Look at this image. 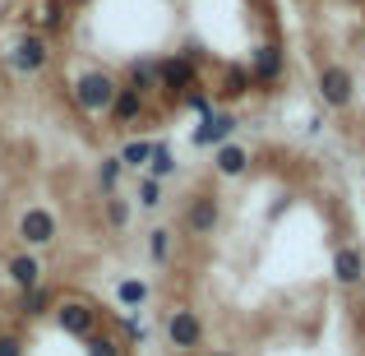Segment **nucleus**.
Returning <instances> with one entry per match:
<instances>
[{
	"mask_svg": "<svg viewBox=\"0 0 365 356\" xmlns=\"http://www.w3.org/2000/svg\"><path fill=\"white\" fill-rule=\"evenodd\" d=\"M333 278L342 287H361L365 283V250L361 245H338L333 250Z\"/></svg>",
	"mask_w": 365,
	"mask_h": 356,
	"instance_id": "obj_13",
	"label": "nucleus"
},
{
	"mask_svg": "<svg viewBox=\"0 0 365 356\" xmlns=\"http://www.w3.org/2000/svg\"><path fill=\"white\" fill-rule=\"evenodd\" d=\"M250 88H255V79H250L245 65H227L222 83H217V93H213V102H236V98H245Z\"/></svg>",
	"mask_w": 365,
	"mask_h": 356,
	"instance_id": "obj_15",
	"label": "nucleus"
},
{
	"mask_svg": "<svg viewBox=\"0 0 365 356\" xmlns=\"http://www.w3.org/2000/svg\"><path fill=\"white\" fill-rule=\"evenodd\" d=\"M148 259L153 264H171V227H153L148 232Z\"/></svg>",
	"mask_w": 365,
	"mask_h": 356,
	"instance_id": "obj_23",
	"label": "nucleus"
},
{
	"mask_svg": "<svg viewBox=\"0 0 365 356\" xmlns=\"http://www.w3.org/2000/svg\"><path fill=\"white\" fill-rule=\"evenodd\" d=\"M167 342L176 352H199V347H204V320H199L190 305H171V315H167Z\"/></svg>",
	"mask_w": 365,
	"mask_h": 356,
	"instance_id": "obj_9",
	"label": "nucleus"
},
{
	"mask_svg": "<svg viewBox=\"0 0 365 356\" xmlns=\"http://www.w3.org/2000/svg\"><path fill=\"white\" fill-rule=\"evenodd\" d=\"M148 296H153V287L143 283V278H120V283H116V301L125 305V310H139V305H148Z\"/></svg>",
	"mask_w": 365,
	"mask_h": 356,
	"instance_id": "obj_18",
	"label": "nucleus"
},
{
	"mask_svg": "<svg viewBox=\"0 0 365 356\" xmlns=\"http://www.w3.org/2000/svg\"><path fill=\"white\" fill-rule=\"evenodd\" d=\"M153 70H158V93H167L171 102H180L195 83H204L199 79V65L190 61V56H162V61H153Z\"/></svg>",
	"mask_w": 365,
	"mask_h": 356,
	"instance_id": "obj_4",
	"label": "nucleus"
},
{
	"mask_svg": "<svg viewBox=\"0 0 365 356\" xmlns=\"http://www.w3.org/2000/svg\"><path fill=\"white\" fill-rule=\"evenodd\" d=\"M51 320H56V329H61L65 338H88V333L102 324V310L88 301V296H56Z\"/></svg>",
	"mask_w": 365,
	"mask_h": 356,
	"instance_id": "obj_2",
	"label": "nucleus"
},
{
	"mask_svg": "<svg viewBox=\"0 0 365 356\" xmlns=\"http://www.w3.org/2000/svg\"><path fill=\"white\" fill-rule=\"evenodd\" d=\"M148 153H153V139H130L116 158H120L125 171H143V167H148Z\"/></svg>",
	"mask_w": 365,
	"mask_h": 356,
	"instance_id": "obj_22",
	"label": "nucleus"
},
{
	"mask_svg": "<svg viewBox=\"0 0 365 356\" xmlns=\"http://www.w3.org/2000/svg\"><path fill=\"white\" fill-rule=\"evenodd\" d=\"M0 356H24V338L19 333H0Z\"/></svg>",
	"mask_w": 365,
	"mask_h": 356,
	"instance_id": "obj_29",
	"label": "nucleus"
},
{
	"mask_svg": "<svg viewBox=\"0 0 365 356\" xmlns=\"http://www.w3.org/2000/svg\"><path fill=\"white\" fill-rule=\"evenodd\" d=\"M120 158H102L98 162V190H102V195H111V190H116L120 185Z\"/></svg>",
	"mask_w": 365,
	"mask_h": 356,
	"instance_id": "obj_26",
	"label": "nucleus"
},
{
	"mask_svg": "<svg viewBox=\"0 0 365 356\" xmlns=\"http://www.w3.org/2000/svg\"><path fill=\"white\" fill-rule=\"evenodd\" d=\"M143 111H148V98L120 83V88H116V102H111V111H107V121H111V130H130Z\"/></svg>",
	"mask_w": 365,
	"mask_h": 356,
	"instance_id": "obj_11",
	"label": "nucleus"
},
{
	"mask_svg": "<svg viewBox=\"0 0 365 356\" xmlns=\"http://www.w3.org/2000/svg\"><path fill=\"white\" fill-rule=\"evenodd\" d=\"M314 93H319V102L329 111H347L351 98H356V74H351L347 65L329 61V65H319V74H314Z\"/></svg>",
	"mask_w": 365,
	"mask_h": 356,
	"instance_id": "obj_3",
	"label": "nucleus"
},
{
	"mask_svg": "<svg viewBox=\"0 0 365 356\" xmlns=\"http://www.w3.org/2000/svg\"><path fill=\"white\" fill-rule=\"evenodd\" d=\"M102 213H107V227H111V232H125V227H130L134 204L120 195V190H111V195H102Z\"/></svg>",
	"mask_w": 365,
	"mask_h": 356,
	"instance_id": "obj_17",
	"label": "nucleus"
},
{
	"mask_svg": "<svg viewBox=\"0 0 365 356\" xmlns=\"http://www.w3.org/2000/svg\"><path fill=\"white\" fill-rule=\"evenodd\" d=\"M51 301H56V292H51L46 283H37V287H19L14 315H19V320H42V315H51Z\"/></svg>",
	"mask_w": 365,
	"mask_h": 356,
	"instance_id": "obj_14",
	"label": "nucleus"
},
{
	"mask_svg": "<svg viewBox=\"0 0 365 356\" xmlns=\"http://www.w3.org/2000/svg\"><path fill=\"white\" fill-rule=\"evenodd\" d=\"M250 79L259 83V88H273V83H282V74H287V51H282V42H259L255 51H250Z\"/></svg>",
	"mask_w": 365,
	"mask_h": 356,
	"instance_id": "obj_8",
	"label": "nucleus"
},
{
	"mask_svg": "<svg viewBox=\"0 0 365 356\" xmlns=\"http://www.w3.org/2000/svg\"><path fill=\"white\" fill-rule=\"evenodd\" d=\"M236 130H241V116H236V111L213 107L208 116H199L195 134H190V143H195V148H217V143H227Z\"/></svg>",
	"mask_w": 365,
	"mask_h": 356,
	"instance_id": "obj_10",
	"label": "nucleus"
},
{
	"mask_svg": "<svg viewBox=\"0 0 365 356\" xmlns=\"http://www.w3.org/2000/svg\"><path fill=\"white\" fill-rule=\"evenodd\" d=\"M14 236L24 240L28 250H42V245H51V240L61 236V218H56L51 208H42V204H28L24 213H19V223H14Z\"/></svg>",
	"mask_w": 365,
	"mask_h": 356,
	"instance_id": "obj_6",
	"label": "nucleus"
},
{
	"mask_svg": "<svg viewBox=\"0 0 365 356\" xmlns=\"http://www.w3.org/2000/svg\"><path fill=\"white\" fill-rule=\"evenodd\" d=\"M116 88H120V79L111 70H83V74H74L70 98H74V107H79V116L107 121L111 102H116Z\"/></svg>",
	"mask_w": 365,
	"mask_h": 356,
	"instance_id": "obj_1",
	"label": "nucleus"
},
{
	"mask_svg": "<svg viewBox=\"0 0 365 356\" xmlns=\"http://www.w3.org/2000/svg\"><path fill=\"white\" fill-rule=\"evenodd\" d=\"M134 176H139V190H134L139 208H158L162 204V180H153L148 171H134Z\"/></svg>",
	"mask_w": 365,
	"mask_h": 356,
	"instance_id": "obj_24",
	"label": "nucleus"
},
{
	"mask_svg": "<svg viewBox=\"0 0 365 356\" xmlns=\"http://www.w3.org/2000/svg\"><path fill=\"white\" fill-rule=\"evenodd\" d=\"M120 333H125V342H130V347H143V342H148V324L134 320V315H125V320H120Z\"/></svg>",
	"mask_w": 365,
	"mask_h": 356,
	"instance_id": "obj_27",
	"label": "nucleus"
},
{
	"mask_svg": "<svg viewBox=\"0 0 365 356\" xmlns=\"http://www.w3.org/2000/svg\"><path fill=\"white\" fill-rule=\"evenodd\" d=\"M79 342H83V356H125V342L111 338V333H102V329H93L88 338H79Z\"/></svg>",
	"mask_w": 365,
	"mask_h": 356,
	"instance_id": "obj_21",
	"label": "nucleus"
},
{
	"mask_svg": "<svg viewBox=\"0 0 365 356\" xmlns=\"http://www.w3.org/2000/svg\"><path fill=\"white\" fill-rule=\"evenodd\" d=\"M42 28L46 33H61L65 28V0H46L42 5Z\"/></svg>",
	"mask_w": 365,
	"mask_h": 356,
	"instance_id": "obj_28",
	"label": "nucleus"
},
{
	"mask_svg": "<svg viewBox=\"0 0 365 356\" xmlns=\"http://www.w3.org/2000/svg\"><path fill=\"white\" fill-rule=\"evenodd\" d=\"M176 107H190V111H195V116H208V111H213V107H217V102H213V93H208V88H204V83H195V88H190V93H185V98H180V102H176Z\"/></svg>",
	"mask_w": 365,
	"mask_h": 356,
	"instance_id": "obj_25",
	"label": "nucleus"
},
{
	"mask_svg": "<svg viewBox=\"0 0 365 356\" xmlns=\"http://www.w3.org/2000/svg\"><path fill=\"white\" fill-rule=\"evenodd\" d=\"M213 171L222 180H241L250 171V148H245V143H232V139L217 143V148H213Z\"/></svg>",
	"mask_w": 365,
	"mask_h": 356,
	"instance_id": "obj_12",
	"label": "nucleus"
},
{
	"mask_svg": "<svg viewBox=\"0 0 365 356\" xmlns=\"http://www.w3.org/2000/svg\"><path fill=\"white\" fill-rule=\"evenodd\" d=\"M213 356H232V352H213Z\"/></svg>",
	"mask_w": 365,
	"mask_h": 356,
	"instance_id": "obj_30",
	"label": "nucleus"
},
{
	"mask_svg": "<svg viewBox=\"0 0 365 356\" xmlns=\"http://www.w3.org/2000/svg\"><path fill=\"white\" fill-rule=\"evenodd\" d=\"M148 171L153 180H167L171 171H176V153H171V143H162V139H153V153H148Z\"/></svg>",
	"mask_w": 365,
	"mask_h": 356,
	"instance_id": "obj_20",
	"label": "nucleus"
},
{
	"mask_svg": "<svg viewBox=\"0 0 365 356\" xmlns=\"http://www.w3.org/2000/svg\"><path fill=\"white\" fill-rule=\"evenodd\" d=\"M9 70L14 74H42L46 70V61H51V42H46L42 33H24L14 46H9Z\"/></svg>",
	"mask_w": 365,
	"mask_h": 356,
	"instance_id": "obj_7",
	"label": "nucleus"
},
{
	"mask_svg": "<svg viewBox=\"0 0 365 356\" xmlns=\"http://www.w3.org/2000/svg\"><path fill=\"white\" fill-rule=\"evenodd\" d=\"M9 283H14V287H37V283H42V259H37L33 250L14 255V259H9Z\"/></svg>",
	"mask_w": 365,
	"mask_h": 356,
	"instance_id": "obj_16",
	"label": "nucleus"
},
{
	"mask_svg": "<svg viewBox=\"0 0 365 356\" xmlns=\"http://www.w3.org/2000/svg\"><path fill=\"white\" fill-rule=\"evenodd\" d=\"M125 88H134V93H158V70H153V61H134L130 70H125Z\"/></svg>",
	"mask_w": 365,
	"mask_h": 356,
	"instance_id": "obj_19",
	"label": "nucleus"
},
{
	"mask_svg": "<svg viewBox=\"0 0 365 356\" xmlns=\"http://www.w3.org/2000/svg\"><path fill=\"white\" fill-rule=\"evenodd\" d=\"M222 227V195L217 190H195L185 204V232L195 240H208Z\"/></svg>",
	"mask_w": 365,
	"mask_h": 356,
	"instance_id": "obj_5",
	"label": "nucleus"
}]
</instances>
